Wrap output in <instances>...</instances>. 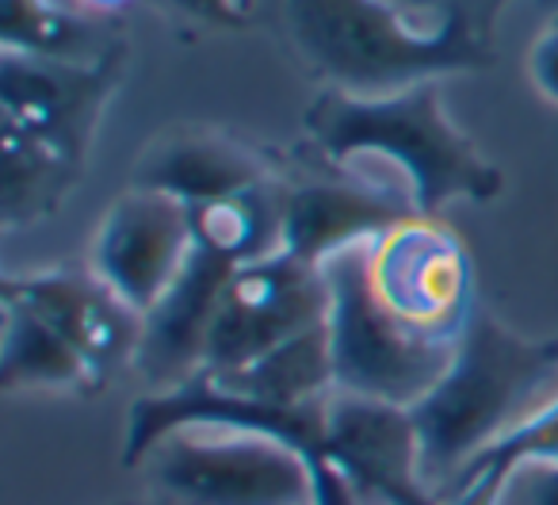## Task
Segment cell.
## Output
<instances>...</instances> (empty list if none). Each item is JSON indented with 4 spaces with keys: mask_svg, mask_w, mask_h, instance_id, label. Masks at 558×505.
<instances>
[{
    "mask_svg": "<svg viewBox=\"0 0 558 505\" xmlns=\"http://www.w3.org/2000/svg\"><path fill=\"white\" fill-rule=\"evenodd\" d=\"M303 131L314 154L333 165H352L356 157L402 165L413 211L425 218H440L451 200L489 203L505 188V172L448 119L440 81L372 100L322 88L303 108Z\"/></svg>",
    "mask_w": 558,
    "mask_h": 505,
    "instance_id": "obj_4",
    "label": "cell"
},
{
    "mask_svg": "<svg viewBox=\"0 0 558 505\" xmlns=\"http://www.w3.org/2000/svg\"><path fill=\"white\" fill-rule=\"evenodd\" d=\"M180 32H245L253 27V0H149Z\"/></svg>",
    "mask_w": 558,
    "mask_h": 505,
    "instance_id": "obj_19",
    "label": "cell"
},
{
    "mask_svg": "<svg viewBox=\"0 0 558 505\" xmlns=\"http://www.w3.org/2000/svg\"><path fill=\"white\" fill-rule=\"evenodd\" d=\"M367 273L379 303L417 334L459 341L478 306L463 233L440 218L410 215L390 226L372 241Z\"/></svg>",
    "mask_w": 558,
    "mask_h": 505,
    "instance_id": "obj_7",
    "label": "cell"
},
{
    "mask_svg": "<svg viewBox=\"0 0 558 505\" xmlns=\"http://www.w3.org/2000/svg\"><path fill=\"white\" fill-rule=\"evenodd\" d=\"M372 241H360L326 261L329 280V357L337 390L379 398L395 406H417L456 360L459 341L428 337L398 322L379 303L367 273Z\"/></svg>",
    "mask_w": 558,
    "mask_h": 505,
    "instance_id": "obj_5",
    "label": "cell"
},
{
    "mask_svg": "<svg viewBox=\"0 0 558 505\" xmlns=\"http://www.w3.org/2000/svg\"><path fill=\"white\" fill-rule=\"evenodd\" d=\"M146 471L180 505H318L311 459L248 429H180L149 452Z\"/></svg>",
    "mask_w": 558,
    "mask_h": 505,
    "instance_id": "obj_6",
    "label": "cell"
},
{
    "mask_svg": "<svg viewBox=\"0 0 558 505\" xmlns=\"http://www.w3.org/2000/svg\"><path fill=\"white\" fill-rule=\"evenodd\" d=\"M410 215H417L410 195L360 177L352 165H333L314 149L288 161L283 249L306 265H326L341 249L383 238Z\"/></svg>",
    "mask_w": 558,
    "mask_h": 505,
    "instance_id": "obj_9",
    "label": "cell"
},
{
    "mask_svg": "<svg viewBox=\"0 0 558 505\" xmlns=\"http://www.w3.org/2000/svg\"><path fill=\"white\" fill-rule=\"evenodd\" d=\"M241 265H233V261L218 257V253L192 241V253H187L177 284L146 314V337H142L134 364L154 383L149 390L180 387L195 372H203L210 318H215L218 299H222L226 284H230V276Z\"/></svg>",
    "mask_w": 558,
    "mask_h": 505,
    "instance_id": "obj_14",
    "label": "cell"
},
{
    "mask_svg": "<svg viewBox=\"0 0 558 505\" xmlns=\"http://www.w3.org/2000/svg\"><path fill=\"white\" fill-rule=\"evenodd\" d=\"M154 505H180V502H172V497H165V494H161V497H157Z\"/></svg>",
    "mask_w": 558,
    "mask_h": 505,
    "instance_id": "obj_25",
    "label": "cell"
},
{
    "mask_svg": "<svg viewBox=\"0 0 558 505\" xmlns=\"http://www.w3.org/2000/svg\"><path fill=\"white\" fill-rule=\"evenodd\" d=\"M0 299H12L47 322L85 360L96 390L108 387L119 368L138 360L146 318L126 299H119L93 273V265L43 268L32 276L9 273L0 280Z\"/></svg>",
    "mask_w": 558,
    "mask_h": 505,
    "instance_id": "obj_10",
    "label": "cell"
},
{
    "mask_svg": "<svg viewBox=\"0 0 558 505\" xmlns=\"http://www.w3.org/2000/svg\"><path fill=\"white\" fill-rule=\"evenodd\" d=\"M395 12H402L410 24L425 27V32H436V27L448 20V0H383Z\"/></svg>",
    "mask_w": 558,
    "mask_h": 505,
    "instance_id": "obj_22",
    "label": "cell"
},
{
    "mask_svg": "<svg viewBox=\"0 0 558 505\" xmlns=\"http://www.w3.org/2000/svg\"><path fill=\"white\" fill-rule=\"evenodd\" d=\"M555 402L558 337H520L478 303L444 380L410 406L428 486L444 494L478 452L517 433Z\"/></svg>",
    "mask_w": 558,
    "mask_h": 505,
    "instance_id": "obj_3",
    "label": "cell"
},
{
    "mask_svg": "<svg viewBox=\"0 0 558 505\" xmlns=\"http://www.w3.org/2000/svg\"><path fill=\"white\" fill-rule=\"evenodd\" d=\"M329 318V280L322 265L291 257L279 249L271 257L241 265L215 306L207 334L203 372H238L295 341Z\"/></svg>",
    "mask_w": 558,
    "mask_h": 505,
    "instance_id": "obj_8",
    "label": "cell"
},
{
    "mask_svg": "<svg viewBox=\"0 0 558 505\" xmlns=\"http://www.w3.org/2000/svg\"><path fill=\"white\" fill-rule=\"evenodd\" d=\"M524 505H558V464L539 467V474H535Z\"/></svg>",
    "mask_w": 558,
    "mask_h": 505,
    "instance_id": "obj_23",
    "label": "cell"
},
{
    "mask_svg": "<svg viewBox=\"0 0 558 505\" xmlns=\"http://www.w3.org/2000/svg\"><path fill=\"white\" fill-rule=\"evenodd\" d=\"M527 77L543 100L558 104V16L535 35L532 50H527Z\"/></svg>",
    "mask_w": 558,
    "mask_h": 505,
    "instance_id": "obj_20",
    "label": "cell"
},
{
    "mask_svg": "<svg viewBox=\"0 0 558 505\" xmlns=\"http://www.w3.org/2000/svg\"><path fill=\"white\" fill-rule=\"evenodd\" d=\"M283 172H288V161L271 149L222 127L187 123L157 134L134 161L131 177L134 188L165 192L195 207V203L226 200V195L271 184Z\"/></svg>",
    "mask_w": 558,
    "mask_h": 505,
    "instance_id": "obj_13",
    "label": "cell"
},
{
    "mask_svg": "<svg viewBox=\"0 0 558 505\" xmlns=\"http://www.w3.org/2000/svg\"><path fill=\"white\" fill-rule=\"evenodd\" d=\"M187 253H192L187 203L131 184V192L119 195L104 215L88 265L146 318L177 284Z\"/></svg>",
    "mask_w": 558,
    "mask_h": 505,
    "instance_id": "obj_12",
    "label": "cell"
},
{
    "mask_svg": "<svg viewBox=\"0 0 558 505\" xmlns=\"http://www.w3.org/2000/svg\"><path fill=\"white\" fill-rule=\"evenodd\" d=\"M326 456L364 505H444L425 479L421 436L405 406L333 390Z\"/></svg>",
    "mask_w": 558,
    "mask_h": 505,
    "instance_id": "obj_11",
    "label": "cell"
},
{
    "mask_svg": "<svg viewBox=\"0 0 558 505\" xmlns=\"http://www.w3.org/2000/svg\"><path fill=\"white\" fill-rule=\"evenodd\" d=\"M505 4H509V0H448V16L459 12V16L471 20L474 32L494 39V24H497V16H501Z\"/></svg>",
    "mask_w": 558,
    "mask_h": 505,
    "instance_id": "obj_21",
    "label": "cell"
},
{
    "mask_svg": "<svg viewBox=\"0 0 558 505\" xmlns=\"http://www.w3.org/2000/svg\"><path fill=\"white\" fill-rule=\"evenodd\" d=\"M0 39L4 50H20V55L96 62L126 35L111 20L62 9L54 0H0Z\"/></svg>",
    "mask_w": 558,
    "mask_h": 505,
    "instance_id": "obj_16",
    "label": "cell"
},
{
    "mask_svg": "<svg viewBox=\"0 0 558 505\" xmlns=\"http://www.w3.org/2000/svg\"><path fill=\"white\" fill-rule=\"evenodd\" d=\"M131 43L96 62L4 50L0 58V223L20 230L50 218L77 188L104 108L119 93Z\"/></svg>",
    "mask_w": 558,
    "mask_h": 505,
    "instance_id": "obj_1",
    "label": "cell"
},
{
    "mask_svg": "<svg viewBox=\"0 0 558 505\" xmlns=\"http://www.w3.org/2000/svg\"><path fill=\"white\" fill-rule=\"evenodd\" d=\"M271 24L306 77L364 100L497 65L494 39L459 12L425 32L383 0H276Z\"/></svg>",
    "mask_w": 558,
    "mask_h": 505,
    "instance_id": "obj_2",
    "label": "cell"
},
{
    "mask_svg": "<svg viewBox=\"0 0 558 505\" xmlns=\"http://www.w3.org/2000/svg\"><path fill=\"white\" fill-rule=\"evenodd\" d=\"M4 311V341H0V390H70V395H96L85 360L54 334L27 306L0 299Z\"/></svg>",
    "mask_w": 558,
    "mask_h": 505,
    "instance_id": "obj_15",
    "label": "cell"
},
{
    "mask_svg": "<svg viewBox=\"0 0 558 505\" xmlns=\"http://www.w3.org/2000/svg\"><path fill=\"white\" fill-rule=\"evenodd\" d=\"M218 383L241 395L264 398L276 406H311L322 402L337 390L333 380V357H329V329L318 326L295 341L279 345L268 357L253 360L238 372H207Z\"/></svg>",
    "mask_w": 558,
    "mask_h": 505,
    "instance_id": "obj_17",
    "label": "cell"
},
{
    "mask_svg": "<svg viewBox=\"0 0 558 505\" xmlns=\"http://www.w3.org/2000/svg\"><path fill=\"white\" fill-rule=\"evenodd\" d=\"M547 467L558 464V402L547 413L532 418L527 425H520L517 433L501 436L497 444H489L486 452L471 459L463 471L456 474L451 490H444V505H501L509 494V482L520 467Z\"/></svg>",
    "mask_w": 558,
    "mask_h": 505,
    "instance_id": "obj_18",
    "label": "cell"
},
{
    "mask_svg": "<svg viewBox=\"0 0 558 505\" xmlns=\"http://www.w3.org/2000/svg\"><path fill=\"white\" fill-rule=\"evenodd\" d=\"M123 4H131V0H81V9H85L88 16H100V20H111Z\"/></svg>",
    "mask_w": 558,
    "mask_h": 505,
    "instance_id": "obj_24",
    "label": "cell"
}]
</instances>
